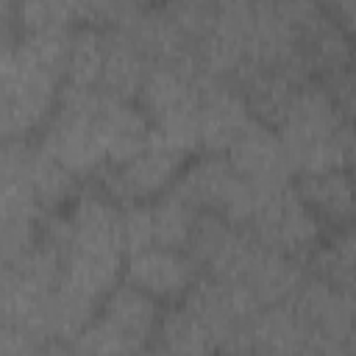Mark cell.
I'll return each mask as SVG.
<instances>
[{
  "mask_svg": "<svg viewBox=\"0 0 356 356\" xmlns=\"http://www.w3.org/2000/svg\"><path fill=\"white\" fill-rule=\"evenodd\" d=\"M72 31H36L17 33V39L3 42V103L0 125L6 142L25 139L39 131L53 117L61 89L64 64Z\"/></svg>",
  "mask_w": 356,
  "mask_h": 356,
  "instance_id": "obj_1",
  "label": "cell"
},
{
  "mask_svg": "<svg viewBox=\"0 0 356 356\" xmlns=\"http://www.w3.org/2000/svg\"><path fill=\"white\" fill-rule=\"evenodd\" d=\"M275 131L289 153L295 178L306 172L345 170L350 164L356 128L337 111L331 95L317 81H309L298 92Z\"/></svg>",
  "mask_w": 356,
  "mask_h": 356,
  "instance_id": "obj_2",
  "label": "cell"
},
{
  "mask_svg": "<svg viewBox=\"0 0 356 356\" xmlns=\"http://www.w3.org/2000/svg\"><path fill=\"white\" fill-rule=\"evenodd\" d=\"M161 303L120 281L100 303L92 323L78 334L72 350L81 356H131L156 339Z\"/></svg>",
  "mask_w": 356,
  "mask_h": 356,
  "instance_id": "obj_3",
  "label": "cell"
},
{
  "mask_svg": "<svg viewBox=\"0 0 356 356\" xmlns=\"http://www.w3.org/2000/svg\"><path fill=\"white\" fill-rule=\"evenodd\" d=\"M206 75L178 67H153L142 92L139 108L153 125V134L164 142L186 150L189 156L200 153V100H203Z\"/></svg>",
  "mask_w": 356,
  "mask_h": 356,
  "instance_id": "obj_4",
  "label": "cell"
},
{
  "mask_svg": "<svg viewBox=\"0 0 356 356\" xmlns=\"http://www.w3.org/2000/svg\"><path fill=\"white\" fill-rule=\"evenodd\" d=\"M97 92L61 89L53 117L36 136L42 150H47L75 178H97L108 164L97 122Z\"/></svg>",
  "mask_w": 356,
  "mask_h": 356,
  "instance_id": "obj_5",
  "label": "cell"
},
{
  "mask_svg": "<svg viewBox=\"0 0 356 356\" xmlns=\"http://www.w3.org/2000/svg\"><path fill=\"white\" fill-rule=\"evenodd\" d=\"M172 192H178L200 214H214L242 228L259 200V192L234 170L222 153H197L189 159Z\"/></svg>",
  "mask_w": 356,
  "mask_h": 356,
  "instance_id": "obj_6",
  "label": "cell"
},
{
  "mask_svg": "<svg viewBox=\"0 0 356 356\" xmlns=\"http://www.w3.org/2000/svg\"><path fill=\"white\" fill-rule=\"evenodd\" d=\"M245 228L250 231V236L259 245H264L281 256H289L295 261H303V264H309L312 253L325 239L323 236L325 228L317 222V217L300 200L295 184H289L284 189L261 192Z\"/></svg>",
  "mask_w": 356,
  "mask_h": 356,
  "instance_id": "obj_7",
  "label": "cell"
},
{
  "mask_svg": "<svg viewBox=\"0 0 356 356\" xmlns=\"http://www.w3.org/2000/svg\"><path fill=\"white\" fill-rule=\"evenodd\" d=\"M189 159H195V156H189L186 150H181L153 134L147 147L139 150L134 159H128L117 167H106L95 178V186L120 206L147 203L175 186V181L184 172V167L189 164Z\"/></svg>",
  "mask_w": 356,
  "mask_h": 356,
  "instance_id": "obj_8",
  "label": "cell"
},
{
  "mask_svg": "<svg viewBox=\"0 0 356 356\" xmlns=\"http://www.w3.org/2000/svg\"><path fill=\"white\" fill-rule=\"evenodd\" d=\"M184 303L211 331L222 356L242 353L250 337V328L264 309L242 284L214 278V275H200L197 284L184 298Z\"/></svg>",
  "mask_w": 356,
  "mask_h": 356,
  "instance_id": "obj_9",
  "label": "cell"
},
{
  "mask_svg": "<svg viewBox=\"0 0 356 356\" xmlns=\"http://www.w3.org/2000/svg\"><path fill=\"white\" fill-rule=\"evenodd\" d=\"M289 306L328 356H356V292L309 273Z\"/></svg>",
  "mask_w": 356,
  "mask_h": 356,
  "instance_id": "obj_10",
  "label": "cell"
},
{
  "mask_svg": "<svg viewBox=\"0 0 356 356\" xmlns=\"http://www.w3.org/2000/svg\"><path fill=\"white\" fill-rule=\"evenodd\" d=\"M197 261L186 250L175 248H147L125 259L122 281L134 284L159 303H184L189 289L200 278Z\"/></svg>",
  "mask_w": 356,
  "mask_h": 356,
  "instance_id": "obj_11",
  "label": "cell"
},
{
  "mask_svg": "<svg viewBox=\"0 0 356 356\" xmlns=\"http://www.w3.org/2000/svg\"><path fill=\"white\" fill-rule=\"evenodd\" d=\"M234 170L261 195L295 184V167L275 128L253 120V125L225 153Z\"/></svg>",
  "mask_w": 356,
  "mask_h": 356,
  "instance_id": "obj_12",
  "label": "cell"
},
{
  "mask_svg": "<svg viewBox=\"0 0 356 356\" xmlns=\"http://www.w3.org/2000/svg\"><path fill=\"white\" fill-rule=\"evenodd\" d=\"M253 114L242 97V92L217 78H206L203 100H200V153H228L231 145L253 125Z\"/></svg>",
  "mask_w": 356,
  "mask_h": 356,
  "instance_id": "obj_13",
  "label": "cell"
},
{
  "mask_svg": "<svg viewBox=\"0 0 356 356\" xmlns=\"http://www.w3.org/2000/svg\"><path fill=\"white\" fill-rule=\"evenodd\" d=\"M312 78L298 67H259V70L248 72L245 78H239L236 89L242 92L250 114L259 122L278 128L284 122L286 111L292 108L298 92Z\"/></svg>",
  "mask_w": 356,
  "mask_h": 356,
  "instance_id": "obj_14",
  "label": "cell"
},
{
  "mask_svg": "<svg viewBox=\"0 0 356 356\" xmlns=\"http://www.w3.org/2000/svg\"><path fill=\"white\" fill-rule=\"evenodd\" d=\"M295 189L323 228L339 231L356 222V178L348 167L298 175Z\"/></svg>",
  "mask_w": 356,
  "mask_h": 356,
  "instance_id": "obj_15",
  "label": "cell"
},
{
  "mask_svg": "<svg viewBox=\"0 0 356 356\" xmlns=\"http://www.w3.org/2000/svg\"><path fill=\"white\" fill-rule=\"evenodd\" d=\"M103 31H106V64H103L100 92L136 103L153 64L125 33L111 28H103Z\"/></svg>",
  "mask_w": 356,
  "mask_h": 356,
  "instance_id": "obj_16",
  "label": "cell"
},
{
  "mask_svg": "<svg viewBox=\"0 0 356 356\" xmlns=\"http://www.w3.org/2000/svg\"><path fill=\"white\" fill-rule=\"evenodd\" d=\"M153 342L167 356H222L211 331L186 303H172L161 312Z\"/></svg>",
  "mask_w": 356,
  "mask_h": 356,
  "instance_id": "obj_17",
  "label": "cell"
},
{
  "mask_svg": "<svg viewBox=\"0 0 356 356\" xmlns=\"http://www.w3.org/2000/svg\"><path fill=\"white\" fill-rule=\"evenodd\" d=\"M106 64V31L97 25H75L70 33L67 64H64V89L97 92Z\"/></svg>",
  "mask_w": 356,
  "mask_h": 356,
  "instance_id": "obj_18",
  "label": "cell"
},
{
  "mask_svg": "<svg viewBox=\"0 0 356 356\" xmlns=\"http://www.w3.org/2000/svg\"><path fill=\"white\" fill-rule=\"evenodd\" d=\"M309 273L339 286L356 292V222L331 231L320 248L309 259Z\"/></svg>",
  "mask_w": 356,
  "mask_h": 356,
  "instance_id": "obj_19",
  "label": "cell"
},
{
  "mask_svg": "<svg viewBox=\"0 0 356 356\" xmlns=\"http://www.w3.org/2000/svg\"><path fill=\"white\" fill-rule=\"evenodd\" d=\"M150 206V228H153V248H175L186 250L195 222L200 217L197 209H192L178 192H164L156 200H147Z\"/></svg>",
  "mask_w": 356,
  "mask_h": 356,
  "instance_id": "obj_20",
  "label": "cell"
},
{
  "mask_svg": "<svg viewBox=\"0 0 356 356\" xmlns=\"http://www.w3.org/2000/svg\"><path fill=\"white\" fill-rule=\"evenodd\" d=\"M320 86L331 95L337 111L356 128V53L345 67H339L334 75L320 81Z\"/></svg>",
  "mask_w": 356,
  "mask_h": 356,
  "instance_id": "obj_21",
  "label": "cell"
},
{
  "mask_svg": "<svg viewBox=\"0 0 356 356\" xmlns=\"http://www.w3.org/2000/svg\"><path fill=\"white\" fill-rule=\"evenodd\" d=\"M325 11L337 19V25L342 31H348L356 39V0H345V3H325Z\"/></svg>",
  "mask_w": 356,
  "mask_h": 356,
  "instance_id": "obj_22",
  "label": "cell"
},
{
  "mask_svg": "<svg viewBox=\"0 0 356 356\" xmlns=\"http://www.w3.org/2000/svg\"><path fill=\"white\" fill-rule=\"evenodd\" d=\"M131 356H167L156 342H150V345H145V348H139V350H134Z\"/></svg>",
  "mask_w": 356,
  "mask_h": 356,
  "instance_id": "obj_23",
  "label": "cell"
},
{
  "mask_svg": "<svg viewBox=\"0 0 356 356\" xmlns=\"http://www.w3.org/2000/svg\"><path fill=\"white\" fill-rule=\"evenodd\" d=\"M348 170L353 172V178H356V145H353V153H350V164H348Z\"/></svg>",
  "mask_w": 356,
  "mask_h": 356,
  "instance_id": "obj_24",
  "label": "cell"
},
{
  "mask_svg": "<svg viewBox=\"0 0 356 356\" xmlns=\"http://www.w3.org/2000/svg\"><path fill=\"white\" fill-rule=\"evenodd\" d=\"M61 356H81V353H75V350H72V345H67V348H64V353H61Z\"/></svg>",
  "mask_w": 356,
  "mask_h": 356,
  "instance_id": "obj_25",
  "label": "cell"
}]
</instances>
